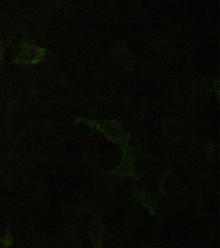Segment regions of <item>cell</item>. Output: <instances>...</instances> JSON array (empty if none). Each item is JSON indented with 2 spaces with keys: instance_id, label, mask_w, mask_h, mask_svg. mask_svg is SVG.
<instances>
[{
  "instance_id": "cell-1",
  "label": "cell",
  "mask_w": 220,
  "mask_h": 248,
  "mask_svg": "<svg viewBox=\"0 0 220 248\" xmlns=\"http://www.w3.org/2000/svg\"><path fill=\"white\" fill-rule=\"evenodd\" d=\"M43 49L40 48H35L30 46L29 47H27L24 50V53L21 54L20 62H24L25 63H37L43 58L44 52Z\"/></svg>"
}]
</instances>
